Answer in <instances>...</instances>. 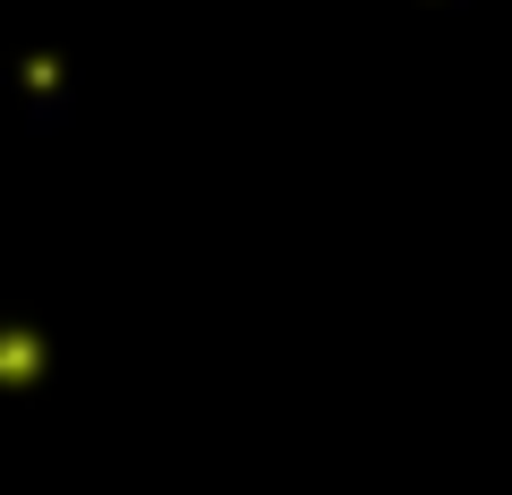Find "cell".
I'll return each instance as SVG.
<instances>
[{
    "label": "cell",
    "instance_id": "1",
    "mask_svg": "<svg viewBox=\"0 0 512 495\" xmlns=\"http://www.w3.org/2000/svg\"><path fill=\"white\" fill-rule=\"evenodd\" d=\"M35 367H43L35 333H9V342H0V376H9V385H35Z\"/></svg>",
    "mask_w": 512,
    "mask_h": 495
}]
</instances>
